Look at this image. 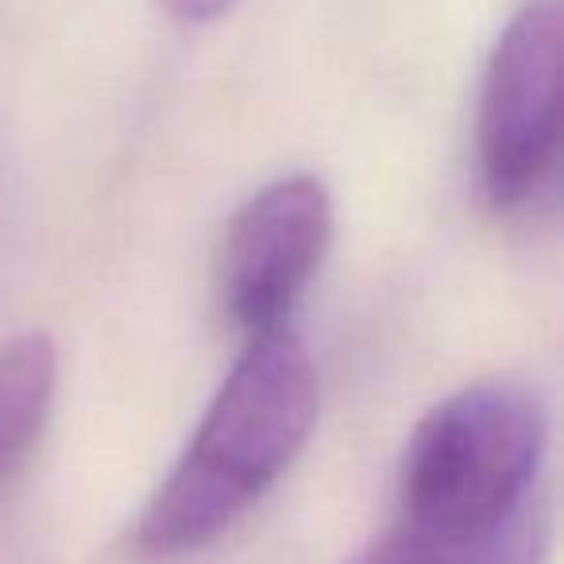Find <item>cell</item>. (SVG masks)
<instances>
[{
	"label": "cell",
	"instance_id": "1",
	"mask_svg": "<svg viewBox=\"0 0 564 564\" xmlns=\"http://www.w3.org/2000/svg\"><path fill=\"white\" fill-rule=\"evenodd\" d=\"M317 371L294 329L243 340L189 445L135 522V549L174 561L220 541L310 445Z\"/></svg>",
	"mask_w": 564,
	"mask_h": 564
},
{
	"label": "cell",
	"instance_id": "2",
	"mask_svg": "<svg viewBox=\"0 0 564 564\" xmlns=\"http://www.w3.org/2000/svg\"><path fill=\"white\" fill-rule=\"evenodd\" d=\"M549 414L522 383L491 379L441 399L399 460L391 530L422 545H484L549 514Z\"/></svg>",
	"mask_w": 564,
	"mask_h": 564
},
{
	"label": "cell",
	"instance_id": "3",
	"mask_svg": "<svg viewBox=\"0 0 564 564\" xmlns=\"http://www.w3.org/2000/svg\"><path fill=\"white\" fill-rule=\"evenodd\" d=\"M479 186L495 213H522L561 166V0H525L495 43L476 117Z\"/></svg>",
	"mask_w": 564,
	"mask_h": 564
},
{
	"label": "cell",
	"instance_id": "4",
	"mask_svg": "<svg viewBox=\"0 0 564 564\" xmlns=\"http://www.w3.org/2000/svg\"><path fill=\"white\" fill-rule=\"evenodd\" d=\"M333 243V197L317 174H282L236 209L220 251V302L243 340L291 329Z\"/></svg>",
	"mask_w": 564,
	"mask_h": 564
},
{
	"label": "cell",
	"instance_id": "5",
	"mask_svg": "<svg viewBox=\"0 0 564 564\" xmlns=\"http://www.w3.org/2000/svg\"><path fill=\"white\" fill-rule=\"evenodd\" d=\"M58 387V352L47 333H24L0 348V487L47 430Z\"/></svg>",
	"mask_w": 564,
	"mask_h": 564
},
{
	"label": "cell",
	"instance_id": "6",
	"mask_svg": "<svg viewBox=\"0 0 564 564\" xmlns=\"http://www.w3.org/2000/svg\"><path fill=\"white\" fill-rule=\"evenodd\" d=\"M545 553H549V514H541L495 541L460 545V549L422 545V541L406 538V533L387 530L383 538H376V545L364 549V561L368 564H545Z\"/></svg>",
	"mask_w": 564,
	"mask_h": 564
},
{
	"label": "cell",
	"instance_id": "7",
	"mask_svg": "<svg viewBox=\"0 0 564 564\" xmlns=\"http://www.w3.org/2000/svg\"><path fill=\"white\" fill-rule=\"evenodd\" d=\"M178 24H213L220 20L236 0H159Z\"/></svg>",
	"mask_w": 564,
	"mask_h": 564
},
{
	"label": "cell",
	"instance_id": "8",
	"mask_svg": "<svg viewBox=\"0 0 564 564\" xmlns=\"http://www.w3.org/2000/svg\"><path fill=\"white\" fill-rule=\"evenodd\" d=\"M348 564H368V561H364V553H360V556H356V561H348Z\"/></svg>",
	"mask_w": 564,
	"mask_h": 564
}]
</instances>
